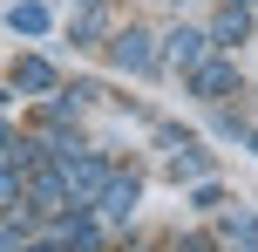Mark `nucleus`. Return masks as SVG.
Wrapping results in <instances>:
<instances>
[{
    "label": "nucleus",
    "instance_id": "f257e3e1",
    "mask_svg": "<svg viewBox=\"0 0 258 252\" xmlns=\"http://www.w3.org/2000/svg\"><path fill=\"white\" fill-rule=\"evenodd\" d=\"M109 55H116V68H129V75H150L163 55H156V41L143 34V27H122L116 41H109Z\"/></svg>",
    "mask_w": 258,
    "mask_h": 252
},
{
    "label": "nucleus",
    "instance_id": "f03ea898",
    "mask_svg": "<svg viewBox=\"0 0 258 252\" xmlns=\"http://www.w3.org/2000/svg\"><path fill=\"white\" fill-rule=\"evenodd\" d=\"M190 89H197V95H204V103H224V95H231V89H238V68H231V62H224V55H204V62H197V68H190Z\"/></svg>",
    "mask_w": 258,
    "mask_h": 252
},
{
    "label": "nucleus",
    "instance_id": "7ed1b4c3",
    "mask_svg": "<svg viewBox=\"0 0 258 252\" xmlns=\"http://www.w3.org/2000/svg\"><path fill=\"white\" fill-rule=\"evenodd\" d=\"M204 55H211V34H204V27H170V34H163V62L170 68H197Z\"/></svg>",
    "mask_w": 258,
    "mask_h": 252
},
{
    "label": "nucleus",
    "instance_id": "20e7f679",
    "mask_svg": "<svg viewBox=\"0 0 258 252\" xmlns=\"http://www.w3.org/2000/svg\"><path fill=\"white\" fill-rule=\"evenodd\" d=\"M136 198H143V184H136V177L109 171V184H102V212H109V218H129V212H136Z\"/></svg>",
    "mask_w": 258,
    "mask_h": 252
},
{
    "label": "nucleus",
    "instance_id": "39448f33",
    "mask_svg": "<svg viewBox=\"0 0 258 252\" xmlns=\"http://www.w3.org/2000/svg\"><path fill=\"white\" fill-rule=\"evenodd\" d=\"M245 34H251V14H245V7L231 0V7H224L218 21H211V48H238Z\"/></svg>",
    "mask_w": 258,
    "mask_h": 252
},
{
    "label": "nucleus",
    "instance_id": "423d86ee",
    "mask_svg": "<svg viewBox=\"0 0 258 252\" xmlns=\"http://www.w3.org/2000/svg\"><path fill=\"white\" fill-rule=\"evenodd\" d=\"M170 177H177V184H197V177H211V157L190 143V136H183V143H177V157H170Z\"/></svg>",
    "mask_w": 258,
    "mask_h": 252
},
{
    "label": "nucleus",
    "instance_id": "0eeeda50",
    "mask_svg": "<svg viewBox=\"0 0 258 252\" xmlns=\"http://www.w3.org/2000/svg\"><path fill=\"white\" fill-rule=\"evenodd\" d=\"M61 245L68 252H95V245H102V225H95V218H68V225H61Z\"/></svg>",
    "mask_w": 258,
    "mask_h": 252
},
{
    "label": "nucleus",
    "instance_id": "6e6552de",
    "mask_svg": "<svg viewBox=\"0 0 258 252\" xmlns=\"http://www.w3.org/2000/svg\"><path fill=\"white\" fill-rule=\"evenodd\" d=\"M14 89H41V95H48V89H54V68L27 55V62H14Z\"/></svg>",
    "mask_w": 258,
    "mask_h": 252
},
{
    "label": "nucleus",
    "instance_id": "1a4fd4ad",
    "mask_svg": "<svg viewBox=\"0 0 258 252\" xmlns=\"http://www.w3.org/2000/svg\"><path fill=\"white\" fill-rule=\"evenodd\" d=\"M7 21L21 27V34H41V27H48V7H41V0H21V7H7Z\"/></svg>",
    "mask_w": 258,
    "mask_h": 252
},
{
    "label": "nucleus",
    "instance_id": "9d476101",
    "mask_svg": "<svg viewBox=\"0 0 258 252\" xmlns=\"http://www.w3.org/2000/svg\"><path fill=\"white\" fill-rule=\"evenodd\" d=\"M218 205H224V191L211 184V177H197V198H190V212H218Z\"/></svg>",
    "mask_w": 258,
    "mask_h": 252
},
{
    "label": "nucleus",
    "instance_id": "9b49d317",
    "mask_svg": "<svg viewBox=\"0 0 258 252\" xmlns=\"http://www.w3.org/2000/svg\"><path fill=\"white\" fill-rule=\"evenodd\" d=\"M0 198H21V184H14V171H0Z\"/></svg>",
    "mask_w": 258,
    "mask_h": 252
},
{
    "label": "nucleus",
    "instance_id": "f8f14e48",
    "mask_svg": "<svg viewBox=\"0 0 258 252\" xmlns=\"http://www.w3.org/2000/svg\"><path fill=\"white\" fill-rule=\"evenodd\" d=\"M0 150H14V143H7V123H0Z\"/></svg>",
    "mask_w": 258,
    "mask_h": 252
},
{
    "label": "nucleus",
    "instance_id": "ddd939ff",
    "mask_svg": "<svg viewBox=\"0 0 258 252\" xmlns=\"http://www.w3.org/2000/svg\"><path fill=\"white\" fill-rule=\"evenodd\" d=\"M245 143H251V150H258V130H251V136H245Z\"/></svg>",
    "mask_w": 258,
    "mask_h": 252
}]
</instances>
